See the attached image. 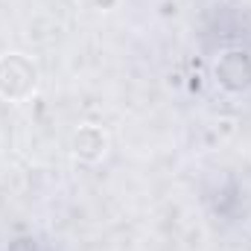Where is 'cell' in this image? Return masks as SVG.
Returning <instances> with one entry per match:
<instances>
[{
    "label": "cell",
    "instance_id": "6da1fadb",
    "mask_svg": "<svg viewBox=\"0 0 251 251\" xmlns=\"http://www.w3.org/2000/svg\"><path fill=\"white\" fill-rule=\"evenodd\" d=\"M38 85V70L35 64L18 53L0 59V97L6 100H24L35 91Z\"/></svg>",
    "mask_w": 251,
    "mask_h": 251
}]
</instances>
